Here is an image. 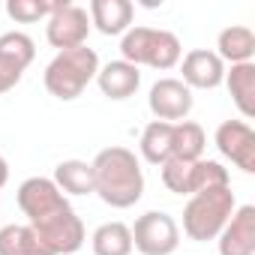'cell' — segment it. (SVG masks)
<instances>
[{
  "label": "cell",
  "instance_id": "obj_1",
  "mask_svg": "<svg viewBox=\"0 0 255 255\" xmlns=\"http://www.w3.org/2000/svg\"><path fill=\"white\" fill-rule=\"evenodd\" d=\"M93 165V192L114 210H126L144 195V171L138 156L129 147H105L96 153Z\"/></svg>",
  "mask_w": 255,
  "mask_h": 255
},
{
  "label": "cell",
  "instance_id": "obj_2",
  "mask_svg": "<svg viewBox=\"0 0 255 255\" xmlns=\"http://www.w3.org/2000/svg\"><path fill=\"white\" fill-rule=\"evenodd\" d=\"M99 72V54L87 45L81 48H69V51H57L54 60L45 66V90L60 99V102H72L84 93V87L90 81H96Z\"/></svg>",
  "mask_w": 255,
  "mask_h": 255
},
{
  "label": "cell",
  "instance_id": "obj_3",
  "mask_svg": "<svg viewBox=\"0 0 255 255\" xmlns=\"http://www.w3.org/2000/svg\"><path fill=\"white\" fill-rule=\"evenodd\" d=\"M183 57V45L171 30L159 27H129L120 39V60L150 69H174Z\"/></svg>",
  "mask_w": 255,
  "mask_h": 255
},
{
  "label": "cell",
  "instance_id": "obj_4",
  "mask_svg": "<svg viewBox=\"0 0 255 255\" xmlns=\"http://www.w3.org/2000/svg\"><path fill=\"white\" fill-rule=\"evenodd\" d=\"M234 210H237V198H234L231 186L198 192L183 207V234L189 240H195V243L216 240L219 231L228 225Z\"/></svg>",
  "mask_w": 255,
  "mask_h": 255
},
{
  "label": "cell",
  "instance_id": "obj_5",
  "mask_svg": "<svg viewBox=\"0 0 255 255\" xmlns=\"http://www.w3.org/2000/svg\"><path fill=\"white\" fill-rule=\"evenodd\" d=\"M162 183L168 192L174 195H198L207 189H219V186H231V174L222 162L216 159H195V162H180V159H168L159 165Z\"/></svg>",
  "mask_w": 255,
  "mask_h": 255
},
{
  "label": "cell",
  "instance_id": "obj_6",
  "mask_svg": "<svg viewBox=\"0 0 255 255\" xmlns=\"http://www.w3.org/2000/svg\"><path fill=\"white\" fill-rule=\"evenodd\" d=\"M132 231V249L141 255H171L180 246V225L165 210H147L135 219Z\"/></svg>",
  "mask_w": 255,
  "mask_h": 255
},
{
  "label": "cell",
  "instance_id": "obj_7",
  "mask_svg": "<svg viewBox=\"0 0 255 255\" xmlns=\"http://www.w3.org/2000/svg\"><path fill=\"white\" fill-rule=\"evenodd\" d=\"M90 36V15L78 3H57L54 12L45 18V39L57 51L81 48Z\"/></svg>",
  "mask_w": 255,
  "mask_h": 255
},
{
  "label": "cell",
  "instance_id": "obj_8",
  "mask_svg": "<svg viewBox=\"0 0 255 255\" xmlns=\"http://www.w3.org/2000/svg\"><path fill=\"white\" fill-rule=\"evenodd\" d=\"M18 207L21 213L27 216V225H36L60 210L69 207V198L54 186L51 177H27L21 186H18Z\"/></svg>",
  "mask_w": 255,
  "mask_h": 255
},
{
  "label": "cell",
  "instance_id": "obj_9",
  "mask_svg": "<svg viewBox=\"0 0 255 255\" xmlns=\"http://www.w3.org/2000/svg\"><path fill=\"white\" fill-rule=\"evenodd\" d=\"M30 228L42 237V243L48 246L51 255H72L84 246V237H87L84 222L72 207H66V210H60V213H54V216H48Z\"/></svg>",
  "mask_w": 255,
  "mask_h": 255
},
{
  "label": "cell",
  "instance_id": "obj_10",
  "mask_svg": "<svg viewBox=\"0 0 255 255\" xmlns=\"http://www.w3.org/2000/svg\"><path fill=\"white\" fill-rule=\"evenodd\" d=\"M216 150L243 174H255V132L246 120H222L216 126Z\"/></svg>",
  "mask_w": 255,
  "mask_h": 255
},
{
  "label": "cell",
  "instance_id": "obj_11",
  "mask_svg": "<svg viewBox=\"0 0 255 255\" xmlns=\"http://www.w3.org/2000/svg\"><path fill=\"white\" fill-rule=\"evenodd\" d=\"M192 105H195V96H192V90L180 78H159L150 87V93H147V108L162 123H180V120H186L189 111H192Z\"/></svg>",
  "mask_w": 255,
  "mask_h": 255
},
{
  "label": "cell",
  "instance_id": "obj_12",
  "mask_svg": "<svg viewBox=\"0 0 255 255\" xmlns=\"http://www.w3.org/2000/svg\"><path fill=\"white\" fill-rule=\"evenodd\" d=\"M183 84L189 90H216L225 81V63L210 48H192L186 57H180Z\"/></svg>",
  "mask_w": 255,
  "mask_h": 255
},
{
  "label": "cell",
  "instance_id": "obj_13",
  "mask_svg": "<svg viewBox=\"0 0 255 255\" xmlns=\"http://www.w3.org/2000/svg\"><path fill=\"white\" fill-rule=\"evenodd\" d=\"M219 255H255V207L243 204L231 213L228 225L216 237Z\"/></svg>",
  "mask_w": 255,
  "mask_h": 255
},
{
  "label": "cell",
  "instance_id": "obj_14",
  "mask_svg": "<svg viewBox=\"0 0 255 255\" xmlns=\"http://www.w3.org/2000/svg\"><path fill=\"white\" fill-rule=\"evenodd\" d=\"M96 84H99L102 96L120 102V99L135 96V90L141 87V72H138V66L126 63V60H111V63H105V66H99Z\"/></svg>",
  "mask_w": 255,
  "mask_h": 255
},
{
  "label": "cell",
  "instance_id": "obj_15",
  "mask_svg": "<svg viewBox=\"0 0 255 255\" xmlns=\"http://www.w3.org/2000/svg\"><path fill=\"white\" fill-rule=\"evenodd\" d=\"M90 27H96L105 36H120L132 27L135 6L129 0H90Z\"/></svg>",
  "mask_w": 255,
  "mask_h": 255
},
{
  "label": "cell",
  "instance_id": "obj_16",
  "mask_svg": "<svg viewBox=\"0 0 255 255\" xmlns=\"http://www.w3.org/2000/svg\"><path fill=\"white\" fill-rule=\"evenodd\" d=\"M216 57L222 63H252L255 57V33L246 24H231L216 36Z\"/></svg>",
  "mask_w": 255,
  "mask_h": 255
},
{
  "label": "cell",
  "instance_id": "obj_17",
  "mask_svg": "<svg viewBox=\"0 0 255 255\" xmlns=\"http://www.w3.org/2000/svg\"><path fill=\"white\" fill-rule=\"evenodd\" d=\"M237 105V111L252 120L255 117V60L252 63H234L231 69H225V81H222Z\"/></svg>",
  "mask_w": 255,
  "mask_h": 255
},
{
  "label": "cell",
  "instance_id": "obj_18",
  "mask_svg": "<svg viewBox=\"0 0 255 255\" xmlns=\"http://www.w3.org/2000/svg\"><path fill=\"white\" fill-rule=\"evenodd\" d=\"M204 147H207V135L195 120L174 123V129H171V159H180V162L204 159Z\"/></svg>",
  "mask_w": 255,
  "mask_h": 255
},
{
  "label": "cell",
  "instance_id": "obj_19",
  "mask_svg": "<svg viewBox=\"0 0 255 255\" xmlns=\"http://www.w3.org/2000/svg\"><path fill=\"white\" fill-rule=\"evenodd\" d=\"M51 180L63 195H93V165L84 162V159L57 162Z\"/></svg>",
  "mask_w": 255,
  "mask_h": 255
},
{
  "label": "cell",
  "instance_id": "obj_20",
  "mask_svg": "<svg viewBox=\"0 0 255 255\" xmlns=\"http://www.w3.org/2000/svg\"><path fill=\"white\" fill-rule=\"evenodd\" d=\"M93 255H132V231L126 222H102L90 237Z\"/></svg>",
  "mask_w": 255,
  "mask_h": 255
},
{
  "label": "cell",
  "instance_id": "obj_21",
  "mask_svg": "<svg viewBox=\"0 0 255 255\" xmlns=\"http://www.w3.org/2000/svg\"><path fill=\"white\" fill-rule=\"evenodd\" d=\"M0 255H51V252L30 225H3L0 228Z\"/></svg>",
  "mask_w": 255,
  "mask_h": 255
},
{
  "label": "cell",
  "instance_id": "obj_22",
  "mask_svg": "<svg viewBox=\"0 0 255 255\" xmlns=\"http://www.w3.org/2000/svg\"><path fill=\"white\" fill-rule=\"evenodd\" d=\"M171 129H174V123H162V120H150L144 126L138 147L150 165H162L171 159Z\"/></svg>",
  "mask_w": 255,
  "mask_h": 255
},
{
  "label": "cell",
  "instance_id": "obj_23",
  "mask_svg": "<svg viewBox=\"0 0 255 255\" xmlns=\"http://www.w3.org/2000/svg\"><path fill=\"white\" fill-rule=\"evenodd\" d=\"M0 57H3L6 63H12L15 69L24 72V69L33 63V57H36V45H33V39H30L27 33L9 30V33L0 36Z\"/></svg>",
  "mask_w": 255,
  "mask_h": 255
},
{
  "label": "cell",
  "instance_id": "obj_24",
  "mask_svg": "<svg viewBox=\"0 0 255 255\" xmlns=\"http://www.w3.org/2000/svg\"><path fill=\"white\" fill-rule=\"evenodd\" d=\"M54 6L57 3H48V0H6V15L18 24H33L48 18Z\"/></svg>",
  "mask_w": 255,
  "mask_h": 255
},
{
  "label": "cell",
  "instance_id": "obj_25",
  "mask_svg": "<svg viewBox=\"0 0 255 255\" xmlns=\"http://www.w3.org/2000/svg\"><path fill=\"white\" fill-rule=\"evenodd\" d=\"M21 69H15L12 63H6L3 57H0V96H3V93H9L18 81H21Z\"/></svg>",
  "mask_w": 255,
  "mask_h": 255
},
{
  "label": "cell",
  "instance_id": "obj_26",
  "mask_svg": "<svg viewBox=\"0 0 255 255\" xmlns=\"http://www.w3.org/2000/svg\"><path fill=\"white\" fill-rule=\"evenodd\" d=\"M6 183H9V162L0 156V189H3Z\"/></svg>",
  "mask_w": 255,
  "mask_h": 255
}]
</instances>
